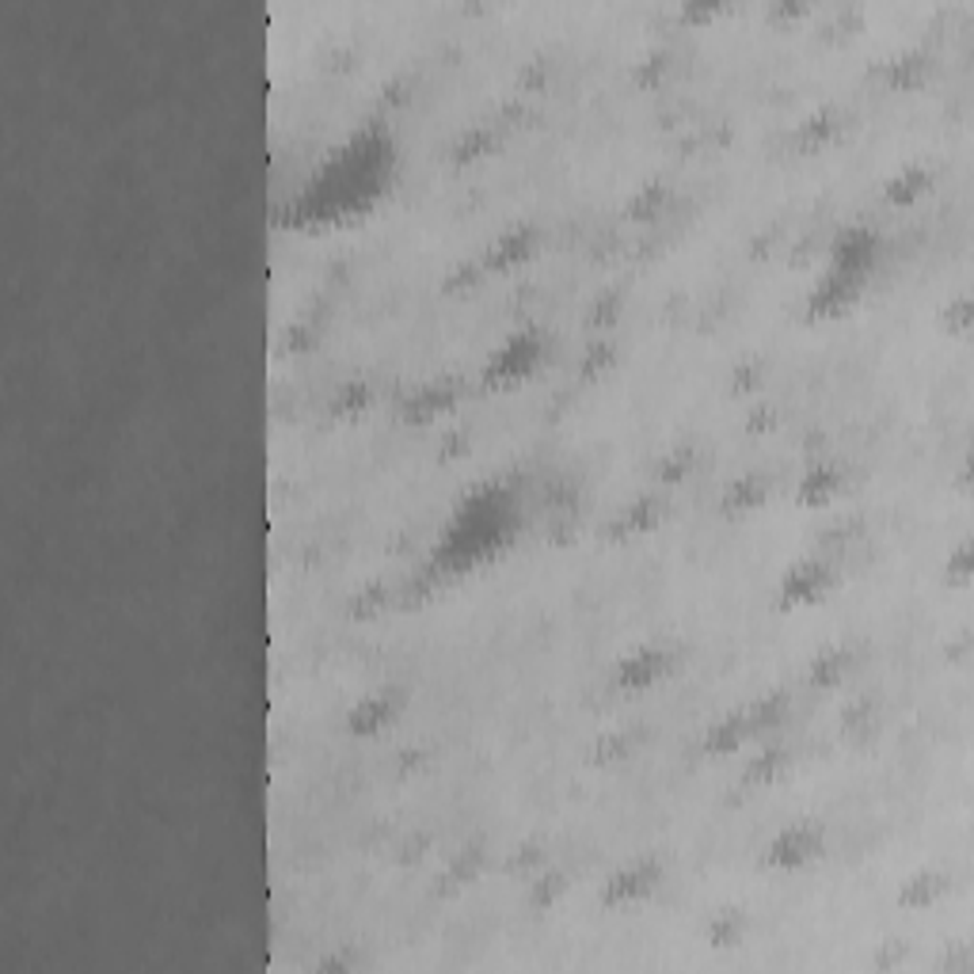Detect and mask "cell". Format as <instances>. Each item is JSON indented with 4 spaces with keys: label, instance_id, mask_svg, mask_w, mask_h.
I'll use <instances>...</instances> for the list:
<instances>
[{
    "label": "cell",
    "instance_id": "d4e9b609",
    "mask_svg": "<svg viewBox=\"0 0 974 974\" xmlns=\"http://www.w3.org/2000/svg\"><path fill=\"white\" fill-rule=\"evenodd\" d=\"M560 891H564V875H560V872H544L541 880L533 883V906H552Z\"/></svg>",
    "mask_w": 974,
    "mask_h": 974
},
{
    "label": "cell",
    "instance_id": "d6986e66",
    "mask_svg": "<svg viewBox=\"0 0 974 974\" xmlns=\"http://www.w3.org/2000/svg\"><path fill=\"white\" fill-rule=\"evenodd\" d=\"M971 575H974V538L971 533H963V538L948 549V556H944V583L967 586Z\"/></svg>",
    "mask_w": 974,
    "mask_h": 974
},
{
    "label": "cell",
    "instance_id": "5b68a950",
    "mask_svg": "<svg viewBox=\"0 0 974 974\" xmlns=\"http://www.w3.org/2000/svg\"><path fill=\"white\" fill-rule=\"evenodd\" d=\"M822 845H826V834H822L819 822H811V819L789 822V826L776 830L773 842L765 845V868L795 872V868H803V864L819 861Z\"/></svg>",
    "mask_w": 974,
    "mask_h": 974
},
{
    "label": "cell",
    "instance_id": "7a4b0ae2",
    "mask_svg": "<svg viewBox=\"0 0 974 974\" xmlns=\"http://www.w3.org/2000/svg\"><path fill=\"white\" fill-rule=\"evenodd\" d=\"M522 525L518 518V499L511 488L503 484H476L461 495V503L453 506L450 522H445L442 538H438L434 564L438 571H461L484 564L488 556L503 552L511 538Z\"/></svg>",
    "mask_w": 974,
    "mask_h": 974
},
{
    "label": "cell",
    "instance_id": "f1b7e54d",
    "mask_svg": "<svg viewBox=\"0 0 974 974\" xmlns=\"http://www.w3.org/2000/svg\"><path fill=\"white\" fill-rule=\"evenodd\" d=\"M807 12V4H773V16H800Z\"/></svg>",
    "mask_w": 974,
    "mask_h": 974
},
{
    "label": "cell",
    "instance_id": "ac0fdd59",
    "mask_svg": "<svg viewBox=\"0 0 974 974\" xmlns=\"http://www.w3.org/2000/svg\"><path fill=\"white\" fill-rule=\"evenodd\" d=\"M746 936V914L739 906H723L709 922V944L712 948H739Z\"/></svg>",
    "mask_w": 974,
    "mask_h": 974
},
{
    "label": "cell",
    "instance_id": "2e32d148",
    "mask_svg": "<svg viewBox=\"0 0 974 974\" xmlns=\"http://www.w3.org/2000/svg\"><path fill=\"white\" fill-rule=\"evenodd\" d=\"M533 244H538V232H533L530 225L503 232V237H499L495 244H491V252L484 255V267H495V271H506V267L522 263V259L533 252Z\"/></svg>",
    "mask_w": 974,
    "mask_h": 974
},
{
    "label": "cell",
    "instance_id": "52a82bcc",
    "mask_svg": "<svg viewBox=\"0 0 974 974\" xmlns=\"http://www.w3.org/2000/svg\"><path fill=\"white\" fill-rule=\"evenodd\" d=\"M880 244H883V237L872 225H864V221L845 225L834 237V244H830V263L826 267H834V271L853 274V279L868 282L875 259H880Z\"/></svg>",
    "mask_w": 974,
    "mask_h": 974
},
{
    "label": "cell",
    "instance_id": "8992f818",
    "mask_svg": "<svg viewBox=\"0 0 974 974\" xmlns=\"http://www.w3.org/2000/svg\"><path fill=\"white\" fill-rule=\"evenodd\" d=\"M659 883H663V864H659L655 856H640V861L624 864V868H616L610 880H605L602 906H610V910L640 906V902H647L651 895H655Z\"/></svg>",
    "mask_w": 974,
    "mask_h": 974
},
{
    "label": "cell",
    "instance_id": "7c38bea8",
    "mask_svg": "<svg viewBox=\"0 0 974 974\" xmlns=\"http://www.w3.org/2000/svg\"><path fill=\"white\" fill-rule=\"evenodd\" d=\"M948 891H952L948 868H936V864H928V868L910 872L906 880L898 883L895 902L902 910H928V906H936V902L948 895Z\"/></svg>",
    "mask_w": 974,
    "mask_h": 974
},
{
    "label": "cell",
    "instance_id": "603a6c76",
    "mask_svg": "<svg viewBox=\"0 0 974 974\" xmlns=\"http://www.w3.org/2000/svg\"><path fill=\"white\" fill-rule=\"evenodd\" d=\"M842 723H845L849 735H868L872 723H875V701H872V696H856V701L845 709Z\"/></svg>",
    "mask_w": 974,
    "mask_h": 974
},
{
    "label": "cell",
    "instance_id": "6da1fadb",
    "mask_svg": "<svg viewBox=\"0 0 974 974\" xmlns=\"http://www.w3.org/2000/svg\"><path fill=\"white\" fill-rule=\"evenodd\" d=\"M396 168V141L381 119L365 122L332 149V157L312 175V187L293 205L298 225H332V221L359 218L389 191Z\"/></svg>",
    "mask_w": 974,
    "mask_h": 974
},
{
    "label": "cell",
    "instance_id": "5bb4252c",
    "mask_svg": "<svg viewBox=\"0 0 974 974\" xmlns=\"http://www.w3.org/2000/svg\"><path fill=\"white\" fill-rule=\"evenodd\" d=\"M933 187V172L925 164H902L895 175L883 180V202L891 205H914Z\"/></svg>",
    "mask_w": 974,
    "mask_h": 974
},
{
    "label": "cell",
    "instance_id": "8fae6325",
    "mask_svg": "<svg viewBox=\"0 0 974 974\" xmlns=\"http://www.w3.org/2000/svg\"><path fill=\"white\" fill-rule=\"evenodd\" d=\"M845 488V469L837 461L830 458H819L811 461L807 469H803L800 484H795V499H800L803 506H826L834 503L837 495H842Z\"/></svg>",
    "mask_w": 974,
    "mask_h": 974
},
{
    "label": "cell",
    "instance_id": "30bf717a",
    "mask_svg": "<svg viewBox=\"0 0 974 974\" xmlns=\"http://www.w3.org/2000/svg\"><path fill=\"white\" fill-rule=\"evenodd\" d=\"M400 704H404V693L400 690H381V693L362 696V701H354V709L347 712V727H351V735H381V731L396 720Z\"/></svg>",
    "mask_w": 974,
    "mask_h": 974
},
{
    "label": "cell",
    "instance_id": "cb8c5ba5",
    "mask_svg": "<svg viewBox=\"0 0 974 974\" xmlns=\"http://www.w3.org/2000/svg\"><path fill=\"white\" fill-rule=\"evenodd\" d=\"M830 133H834V114L819 111L815 119H807V127L800 130V141L807 149H819V145H826V141H830Z\"/></svg>",
    "mask_w": 974,
    "mask_h": 974
},
{
    "label": "cell",
    "instance_id": "277c9868",
    "mask_svg": "<svg viewBox=\"0 0 974 974\" xmlns=\"http://www.w3.org/2000/svg\"><path fill=\"white\" fill-rule=\"evenodd\" d=\"M834 586H837V571H834V564H830V556H800L781 575V586H776V605H781V610L819 605Z\"/></svg>",
    "mask_w": 974,
    "mask_h": 974
},
{
    "label": "cell",
    "instance_id": "83f0119b",
    "mask_svg": "<svg viewBox=\"0 0 974 974\" xmlns=\"http://www.w3.org/2000/svg\"><path fill=\"white\" fill-rule=\"evenodd\" d=\"M712 16H716V4H682V20H712Z\"/></svg>",
    "mask_w": 974,
    "mask_h": 974
},
{
    "label": "cell",
    "instance_id": "7402d4cb",
    "mask_svg": "<svg viewBox=\"0 0 974 974\" xmlns=\"http://www.w3.org/2000/svg\"><path fill=\"white\" fill-rule=\"evenodd\" d=\"M781 770H784V750L781 746H765L762 754L754 757V762H750V770H746V781L750 784H770L773 776H781Z\"/></svg>",
    "mask_w": 974,
    "mask_h": 974
},
{
    "label": "cell",
    "instance_id": "4316f807",
    "mask_svg": "<svg viewBox=\"0 0 974 974\" xmlns=\"http://www.w3.org/2000/svg\"><path fill=\"white\" fill-rule=\"evenodd\" d=\"M613 362V347L610 343H598L594 351H590V359H586V373H598V370H605V365Z\"/></svg>",
    "mask_w": 974,
    "mask_h": 974
},
{
    "label": "cell",
    "instance_id": "ffe728a7",
    "mask_svg": "<svg viewBox=\"0 0 974 974\" xmlns=\"http://www.w3.org/2000/svg\"><path fill=\"white\" fill-rule=\"evenodd\" d=\"M925 69H928L925 53L922 50H906V53H898L895 61H887V80L895 88H914V84H922Z\"/></svg>",
    "mask_w": 974,
    "mask_h": 974
},
{
    "label": "cell",
    "instance_id": "3957f363",
    "mask_svg": "<svg viewBox=\"0 0 974 974\" xmlns=\"http://www.w3.org/2000/svg\"><path fill=\"white\" fill-rule=\"evenodd\" d=\"M549 351L544 335L538 328H514L511 335H503V343L484 359V385L488 389H511L522 385L525 378L538 373V365Z\"/></svg>",
    "mask_w": 974,
    "mask_h": 974
},
{
    "label": "cell",
    "instance_id": "ba28073f",
    "mask_svg": "<svg viewBox=\"0 0 974 974\" xmlns=\"http://www.w3.org/2000/svg\"><path fill=\"white\" fill-rule=\"evenodd\" d=\"M670 670H674V651L663 647V643H640L616 663V685L621 690H647V685L663 682Z\"/></svg>",
    "mask_w": 974,
    "mask_h": 974
},
{
    "label": "cell",
    "instance_id": "e0dca14e",
    "mask_svg": "<svg viewBox=\"0 0 974 974\" xmlns=\"http://www.w3.org/2000/svg\"><path fill=\"white\" fill-rule=\"evenodd\" d=\"M849 666H853V651H849L845 643H826L815 655V663H811V682L837 685L849 674Z\"/></svg>",
    "mask_w": 974,
    "mask_h": 974
},
{
    "label": "cell",
    "instance_id": "4fadbf2b",
    "mask_svg": "<svg viewBox=\"0 0 974 974\" xmlns=\"http://www.w3.org/2000/svg\"><path fill=\"white\" fill-rule=\"evenodd\" d=\"M750 735H754V727H750V712L746 709H735V712L720 716L709 731H704L701 750L709 757H727V754H735V750L743 746Z\"/></svg>",
    "mask_w": 974,
    "mask_h": 974
},
{
    "label": "cell",
    "instance_id": "44dd1931",
    "mask_svg": "<svg viewBox=\"0 0 974 974\" xmlns=\"http://www.w3.org/2000/svg\"><path fill=\"white\" fill-rule=\"evenodd\" d=\"M971 324H974V298L967 290L955 293L952 301H944V332L963 339L971 332Z\"/></svg>",
    "mask_w": 974,
    "mask_h": 974
},
{
    "label": "cell",
    "instance_id": "9c48e42d",
    "mask_svg": "<svg viewBox=\"0 0 974 974\" xmlns=\"http://www.w3.org/2000/svg\"><path fill=\"white\" fill-rule=\"evenodd\" d=\"M864 290V279H853V274H842L834 267L819 274L815 290L807 293V312L811 317H842L849 305H856Z\"/></svg>",
    "mask_w": 974,
    "mask_h": 974
},
{
    "label": "cell",
    "instance_id": "484cf974",
    "mask_svg": "<svg viewBox=\"0 0 974 974\" xmlns=\"http://www.w3.org/2000/svg\"><path fill=\"white\" fill-rule=\"evenodd\" d=\"M690 450H677V453H666L663 458V480H670V484H677V480L690 472Z\"/></svg>",
    "mask_w": 974,
    "mask_h": 974
},
{
    "label": "cell",
    "instance_id": "9a60e30c",
    "mask_svg": "<svg viewBox=\"0 0 974 974\" xmlns=\"http://www.w3.org/2000/svg\"><path fill=\"white\" fill-rule=\"evenodd\" d=\"M765 499H770V476H762V472H746V476L731 480L727 488H723V511L727 514H750L757 511V506H765Z\"/></svg>",
    "mask_w": 974,
    "mask_h": 974
}]
</instances>
